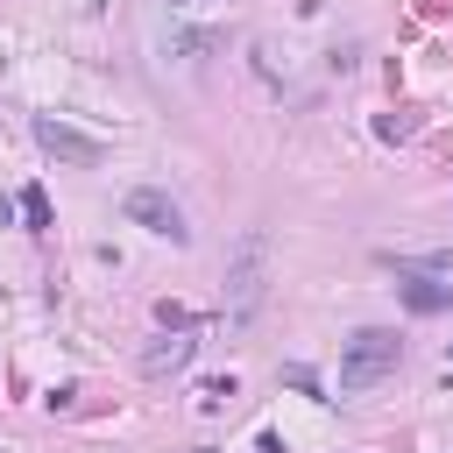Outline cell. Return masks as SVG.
I'll return each mask as SVG.
<instances>
[{
  "mask_svg": "<svg viewBox=\"0 0 453 453\" xmlns=\"http://www.w3.org/2000/svg\"><path fill=\"white\" fill-rule=\"evenodd\" d=\"M14 212H21V205H14V198H0V226H14Z\"/></svg>",
  "mask_w": 453,
  "mask_h": 453,
  "instance_id": "cell-10",
  "label": "cell"
},
{
  "mask_svg": "<svg viewBox=\"0 0 453 453\" xmlns=\"http://www.w3.org/2000/svg\"><path fill=\"white\" fill-rule=\"evenodd\" d=\"M127 219H134L142 234L170 241V248H184V241H191V226H184V205H177L170 191H156V184H134V191H127Z\"/></svg>",
  "mask_w": 453,
  "mask_h": 453,
  "instance_id": "cell-3",
  "label": "cell"
},
{
  "mask_svg": "<svg viewBox=\"0 0 453 453\" xmlns=\"http://www.w3.org/2000/svg\"><path fill=\"white\" fill-rule=\"evenodd\" d=\"M396 361H403V340L389 326H361V333L340 340V389L347 396L354 389H375L382 375H396Z\"/></svg>",
  "mask_w": 453,
  "mask_h": 453,
  "instance_id": "cell-2",
  "label": "cell"
},
{
  "mask_svg": "<svg viewBox=\"0 0 453 453\" xmlns=\"http://www.w3.org/2000/svg\"><path fill=\"white\" fill-rule=\"evenodd\" d=\"M198 453H212V446H198Z\"/></svg>",
  "mask_w": 453,
  "mask_h": 453,
  "instance_id": "cell-12",
  "label": "cell"
},
{
  "mask_svg": "<svg viewBox=\"0 0 453 453\" xmlns=\"http://www.w3.org/2000/svg\"><path fill=\"white\" fill-rule=\"evenodd\" d=\"M14 205H21V219H28V234H42V226H50V191H42V184H28V191H21Z\"/></svg>",
  "mask_w": 453,
  "mask_h": 453,
  "instance_id": "cell-8",
  "label": "cell"
},
{
  "mask_svg": "<svg viewBox=\"0 0 453 453\" xmlns=\"http://www.w3.org/2000/svg\"><path fill=\"white\" fill-rule=\"evenodd\" d=\"M269 297V234L262 226H241L234 248H226V326H248Z\"/></svg>",
  "mask_w": 453,
  "mask_h": 453,
  "instance_id": "cell-1",
  "label": "cell"
},
{
  "mask_svg": "<svg viewBox=\"0 0 453 453\" xmlns=\"http://www.w3.org/2000/svg\"><path fill=\"white\" fill-rule=\"evenodd\" d=\"M234 389H241V382H234V375H212V382H205V403H226V396H234Z\"/></svg>",
  "mask_w": 453,
  "mask_h": 453,
  "instance_id": "cell-9",
  "label": "cell"
},
{
  "mask_svg": "<svg viewBox=\"0 0 453 453\" xmlns=\"http://www.w3.org/2000/svg\"><path fill=\"white\" fill-rule=\"evenodd\" d=\"M262 453H283V439H276V432H262Z\"/></svg>",
  "mask_w": 453,
  "mask_h": 453,
  "instance_id": "cell-11",
  "label": "cell"
},
{
  "mask_svg": "<svg viewBox=\"0 0 453 453\" xmlns=\"http://www.w3.org/2000/svg\"><path fill=\"white\" fill-rule=\"evenodd\" d=\"M255 71L276 85V92H297V78H290V64H276V42H255Z\"/></svg>",
  "mask_w": 453,
  "mask_h": 453,
  "instance_id": "cell-7",
  "label": "cell"
},
{
  "mask_svg": "<svg viewBox=\"0 0 453 453\" xmlns=\"http://www.w3.org/2000/svg\"><path fill=\"white\" fill-rule=\"evenodd\" d=\"M191 361H198V333H191V326H163V340H149V347H142V375H149V382L184 375Z\"/></svg>",
  "mask_w": 453,
  "mask_h": 453,
  "instance_id": "cell-5",
  "label": "cell"
},
{
  "mask_svg": "<svg viewBox=\"0 0 453 453\" xmlns=\"http://www.w3.org/2000/svg\"><path fill=\"white\" fill-rule=\"evenodd\" d=\"M35 142H42V156L78 163V170L106 163V142H99V134H85V127H71V120H57V113H35Z\"/></svg>",
  "mask_w": 453,
  "mask_h": 453,
  "instance_id": "cell-4",
  "label": "cell"
},
{
  "mask_svg": "<svg viewBox=\"0 0 453 453\" xmlns=\"http://www.w3.org/2000/svg\"><path fill=\"white\" fill-rule=\"evenodd\" d=\"M396 297L411 311H453V283H425V276H396Z\"/></svg>",
  "mask_w": 453,
  "mask_h": 453,
  "instance_id": "cell-6",
  "label": "cell"
}]
</instances>
